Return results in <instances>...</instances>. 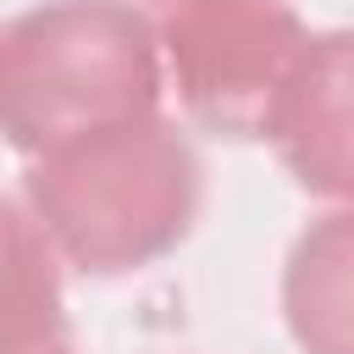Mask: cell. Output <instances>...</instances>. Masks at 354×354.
<instances>
[{"label": "cell", "mask_w": 354, "mask_h": 354, "mask_svg": "<svg viewBox=\"0 0 354 354\" xmlns=\"http://www.w3.org/2000/svg\"><path fill=\"white\" fill-rule=\"evenodd\" d=\"M0 354H72L55 249L17 199H0Z\"/></svg>", "instance_id": "6"}, {"label": "cell", "mask_w": 354, "mask_h": 354, "mask_svg": "<svg viewBox=\"0 0 354 354\" xmlns=\"http://www.w3.org/2000/svg\"><path fill=\"white\" fill-rule=\"evenodd\" d=\"M155 33L194 122L227 138H266L271 105L310 39L288 0H199L166 11Z\"/></svg>", "instance_id": "3"}, {"label": "cell", "mask_w": 354, "mask_h": 354, "mask_svg": "<svg viewBox=\"0 0 354 354\" xmlns=\"http://www.w3.org/2000/svg\"><path fill=\"white\" fill-rule=\"evenodd\" d=\"M160 116V33L133 0H39L0 28V138L28 160Z\"/></svg>", "instance_id": "1"}, {"label": "cell", "mask_w": 354, "mask_h": 354, "mask_svg": "<svg viewBox=\"0 0 354 354\" xmlns=\"http://www.w3.org/2000/svg\"><path fill=\"white\" fill-rule=\"evenodd\" d=\"M205 194L194 144L166 122H122L61 144L28 166V216L55 260L88 277H122L171 254Z\"/></svg>", "instance_id": "2"}, {"label": "cell", "mask_w": 354, "mask_h": 354, "mask_svg": "<svg viewBox=\"0 0 354 354\" xmlns=\"http://www.w3.org/2000/svg\"><path fill=\"white\" fill-rule=\"evenodd\" d=\"M266 138L304 194L354 205V28L304 39Z\"/></svg>", "instance_id": "4"}, {"label": "cell", "mask_w": 354, "mask_h": 354, "mask_svg": "<svg viewBox=\"0 0 354 354\" xmlns=\"http://www.w3.org/2000/svg\"><path fill=\"white\" fill-rule=\"evenodd\" d=\"M149 6H155V11L166 17V11H183V6H199V0H149Z\"/></svg>", "instance_id": "7"}, {"label": "cell", "mask_w": 354, "mask_h": 354, "mask_svg": "<svg viewBox=\"0 0 354 354\" xmlns=\"http://www.w3.org/2000/svg\"><path fill=\"white\" fill-rule=\"evenodd\" d=\"M282 315L304 354H354V205L299 232L282 271Z\"/></svg>", "instance_id": "5"}]
</instances>
